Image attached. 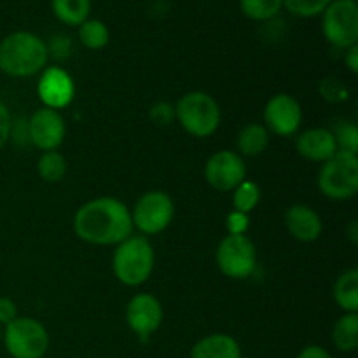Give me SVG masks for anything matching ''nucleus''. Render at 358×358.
<instances>
[{
    "label": "nucleus",
    "instance_id": "obj_21",
    "mask_svg": "<svg viewBox=\"0 0 358 358\" xmlns=\"http://www.w3.org/2000/svg\"><path fill=\"white\" fill-rule=\"evenodd\" d=\"M55 16L69 27H79L90 17L91 0H51Z\"/></svg>",
    "mask_w": 358,
    "mask_h": 358
},
{
    "label": "nucleus",
    "instance_id": "obj_13",
    "mask_svg": "<svg viewBox=\"0 0 358 358\" xmlns=\"http://www.w3.org/2000/svg\"><path fill=\"white\" fill-rule=\"evenodd\" d=\"M66 135L65 119L58 110L42 107L30 115L28 121V138L37 149L49 152L63 143Z\"/></svg>",
    "mask_w": 358,
    "mask_h": 358
},
{
    "label": "nucleus",
    "instance_id": "obj_4",
    "mask_svg": "<svg viewBox=\"0 0 358 358\" xmlns=\"http://www.w3.org/2000/svg\"><path fill=\"white\" fill-rule=\"evenodd\" d=\"M175 117L189 135L206 138L219 129L222 115L212 94L205 91H189L175 105Z\"/></svg>",
    "mask_w": 358,
    "mask_h": 358
},
{
    "label": "nucleus",
    "instance_id": "obj_30",
    "mask_svg": "<svg viewBox=\"0 0 358 358\" xmlns=\"http://www.w3.org/2000/svg\"><path fill=\"white\" fill-rule=\"evenodd\" d=\"M248 226H250V219L247 213H241L233 210L226 219L227 234H247Z\"/></svg>",
    "mask_w": 358,
    "mask_h": 358
},
{
    "label": "nucleus",
    "instance_id": "obj_22",
    "mask_svg": "<svg viewBox=\"0 0 358 358\" xmlns=\"http://www.w3.org/2000/svg\"><path fill=\"white\" fill-rule=\"evenodd\" d=\"M79 41L84 48L91 49V51H98V49H103L108 44L110 31H108L107 24L103 21L87 17L84 23L79 24Z\"/></svg>",
    "mask_w": 358,
    "mask_h": 358
},
{
    "label": "nucleus",
    "instance_id": "obj_29",
    "mask_svg": "<svg viewBox=\"0 0 358 358\" xmlns=\"http://www.w3.org/2000/svg\"><path fill=\"white\" fill-rule=\"evenodd\" d=\"M149 119L154 122L156 126H170L171 122L175 121V105L168 103V101H157L150 107L149 110Z\"/></svg>",
    "mask_w": 358,
    "mask_h": 358
},
{
    "label": "nucleus",
    "instance_id": "obj_27",
    "mask_svg": "<svg viewBox=\"0 0 358 358\" xmlns=\"http://www.w3.org/2000/svg\"><path fill=\"white\" fill-rule=\"evenodd\" d=\"M336 143H338V150H345V152H358V129L357 124L352 121H343L339 126H336L334 131Z\"/></svg>",
    "mask_w": 358,
    "mask_h": 358
},
{
    "label": "nucleus",
    "instance_id": "obj_25",
    "mask_svg": "<svg viewBox=\"0 0 358 358\" xmlns=\"http://www.w3.org/2000/svg\"><path fill=\"white\" fill-rule=\"evenodd\" d=\"M282 7V0H240L241 13L254 21L273 20Z\"/></svg>",
    "mask_w": 358,
    "mask_h": 358
},
{
    "label": "nucleus",
    "instance_id": "obj_31",
    "mask_svg": "<svg viewBox=\"0 0 358 358\" xmlns=\"http://www.w3.org/2000/svg\"><path fill=\"white\" fill-rule=\"evenodd\" d=\"M20 317L17 315V306L13 299L9 297H0V325L6 327L7 324H10L13 320Z\"/></svg>",
    "mask_w": 358,
    "mask_h": 358
},
{
    "label": "nucleus",
    "instance_id": "obj_33",
    "mask_svg": "<svg viewBox=\"0 0 358 358\" xmlns=\"http://www.w3.org/2000/svg\"><path fill=\"white\" fill-rule=\"evenodd\" d=\"M297 358H332V355L324 348V346L310 345L299 353V357Z\"/></svg>",
    "mask_w": 358,
    "mask_h": 358
},
{
    "label": "nucleus",
    "instance_id": "obj_5",
    "mask_svg": "<svg viewBox=\"0 0 358 358\" xmlns=\"http://www.w3.org/2000/svg\"><path fill=\"white\" fill-rule=\"evenodd\" d=\"M322 194L334 201H346L358 192V156L338 150L331 159L322 163L317 177Z\"/></svg>",
    "mask_w": 358,
    "mask_h": 358
},
{
    "label": "nucleus",
    "instance_id": "obj_10",
    "mask_svg": "<svg viewBox=\"0 0 358 358\" xmlns=\"http://www.w3.org/2000/svg\"><path fill=\"white\" fill-rule=\"evenodd\" d=\"M247 178L245 159L233 150L212 154L205 164V180L219 192H233Z\"/></svg>",
    "mask_w": 358,
    "mask_h": 358
},
{
    "label": "nucleus",
    "instance_id": "obj_2",
    "mask_svg": "<svg viewBox=\"0 0 358 358\" xmlns=\"http://www.w3.org/2000/svg\"><path fill=\"white\" fill-rule=\"evenodd\" d=\"M49 48L31 31H13L0 42V72L10 77H31L45 69Z\"/></svg>",
    "mask_w": 358,
    "mask_h": 358
},
{
    "label": "nucleus",
    "instance_id": "obj_20",
    "mask_svg": "<svg viewBox=\"0 0 358 358\" xmlns=\"http://www.w3.org/2000/svg\"><path fill=\"white\" fill-rule=\"evenodd\" d=\"M332 343L339 352H355L358 348V313H345L336 320Z\"/></svg>",
    "mask_w": 358,
    "mask_h": 358
},
{
    "label": "nucleus",
    "instance_id": "obj_18",
    "mask_svg": "<svg viewBox=\"0 0 358 358\" xmlns=\"http://www.w3.org/2000/svg\"><path fill=\"white\" fill-rule=\"evenodd\" d=\"M269 145V131L266 129L264 124L259 122H250V124L243 126L241 131L238 133L236 147L238 154L241 157H255L261 156Z\"/></svg>",
    "mask_w": 358,
    "mask_h": 358
},
{
    "label": "nucleus",
    "instance_id": "obj_36",
    "mask_svg": "<svg viewBox=\"0 0 358 358\" xmlns=\"http://www.w3.org/2000/svg\"><path fill=\"white\" fill-rule=\"evenodd\" d=\"M2 332H3V329H2V325H0V341H2Z\"/></svg>",
    "mask_w": 358,
    "mask_h": 358
},
{
    "label": "nucleus",
    "instance_id": "obj_3",
    "mask_svg": "<svg viewBox=\"0 0 358 358\" xmlns=\"http://www.w3.org/2000/svg\"><path fill=\"white\" fill-rule=\"evenodd\" d=\"M156 264V255L145 236H129L115 245L112 255V271L119 283L126 287H140L150 278Z\"/></svg>",
    "mask_w": 358,
    "mask_h": 358
},
{
    "label": "nucleus",
    "instance_id": "obj_17",
    "mask_svg": "<svg viewBox=\"0 0 358 358\" xmlns=\"http://www.w3.org/2000/svg\"><path fill=\"white\" fill-rule=\"evenodd\" d=\"M191 358H241V348L229 334H210L191 350Z\"/></svg>",
    "mask_w": 358,
    "mask_h": 358
},
{
    "label": "nucleus",
    "instance_id": "obj_35",
    "mask_svg": "<svg viewBox=\"0 0 358 358\" xmlns=\"http://www.w3.org/2000/svg\"><path fill=\"white\" fill-rule=\"evenodd\" d=\"M346 234H348V238L352 240V243H358V226L355 220L346 227Z\"/></svg>",
    "mask_w": 358,
    "mask_h": 358
},
{
    "label": "nucleus",
    "instance_id": "obj_32",
    "mask_svg": "<svg viewBox=\"0 0 358 358\" xmlns=\"http://www.w3.org/2000/svg\"><path fill=\"white\" fill-rule=\"evenodd\" d=\"M10 126H13V122H10L9 108L0 101V150L6 147L7 140H9Z\"/></svg>",
    "mask_w": 358,
    "mask_h": 358
},
{
    "label": "nucleus",
    "instance_id": "obj_1",
    "mask_svg": "<svg viewBox=\"0 0 358 358\" xmlns=\"http://www.w3.org/2000/svg\"><path fill=\"white\" fill-rule=\"evenodd\" d=\"M73 233L84 243L108 247L133 234L131 210L117 198L101 196L84 203L73 213Z\"/></svg>",
    "mask_w": 358,
    "mask_h": 358
},
{
    "label": "nucleus",
    "instance_id": "obj_11",
    "mask_svg": "<svg viewBox=\"0 0 358 358\" xmlns=\"http://www.w3.org/2000/svg\"><path fill=\"white\" fill-rule=\"evenodd\" d=\"M163 317V306L152 294H136L126 306V324L142 343L149 341L150 336L159 331Z\"/></svg>",
    "mask_w": 358,
    "mask_h": 358
},
{
    "label": "nucleus",
    "instance_id": "obj_24",
    "mask_svg": "<svg viewBox=\"0 0 358 358\" xmlns=\"http://www.w3.org/2000/svg\"><path fill=\"white\" fill-rule=\"evenodd\" d=\"M259 201H261V187L255 182L247 180V178L233 191V206L236 212L248 215L257 208Z\"/></svg>",
    "mask_w": 358,
    "mask_h": 358
},
{
    "label": "nucleus",
    "instance_id": "obj_26",
    "mask_svg": "<svg viewBox=\"0 0 358 358\" xmlns=\"http://www.w3.org/2000/svg\"><path fill=\"white\" fill-rule=\"evenodd\" d=\"M283 7L294 16L313 17L324 13L332 0H282Z\"/></svg>",
    "mask_w": 358,
    "mask_h": 358
},
{
    "label": "nucleus",
    "instance_id": "obj_19",
    "mask_svg": "<svg viewBox=\"0 0 358 358\" xmlns=\"http://www.w3.org/2000/svg\"><path fill=\"white\" fill-rule=\"evenodd\" d=\"M334 301L345 313H358V269L339 275L334 283Z\"/></svg>",
    "mask_w": 358,
    "mask_h": 358
},
{
    "label": "nucleus",
    "instance_id": "obj_28",
    "mask_svg": "<svg viewBox=\"0 0 358 358\" xmlns=\"http://www.w3.org/2000/svg\"><path fill=\"white\" fill-rule=\"evenodd\" d=\"M320 94L329 103H341V101L348 100L350 90L338 77H327V79L322 80Z\"/></svg>",
    "mask_w": 358,
    "mask_h": 358
},
{
    "label": "nucleus",
    "instance_id": "obj_14",
    "mask_svg": "<svg viewBox=\"0 0 358 358\" xmlns=\"http://www.w3.org/2000/svg\"><path fill=\"white\" fill-rule=\"evenodd\" d=\"M37 94L44 107L63 110L76 96V84L70 73L62 66H45L37 83Z\"/></svg>",
    "mask_w": 358,
    "mask_h": 358
},
{
    "label": "nucleus",
    "instance_id": "obj_23",
    "mask_svg": "<svg viewBox=\"0 0 358 358\" xmlns=\"http://www.w3.org/2000/svg\"><path fill=\"white\" fill-rule=\"evenodd\" d=\"M38 177L48 184H56L66 175V159L58 150H49L38 157Z\"/></svg>",
    "mask_w": 358,
    "mask_h": 358
},
{
    "label": "nucleus",
    "instance_id": "obj_9",
    "mask_svg": "<svg viewBox=\"0 0 358 358\" xmlns=\"http://www.w3.org/2000/svg\"><path fill=\"white\" fill-rule=\"evenodd\" d=\"M175 217V205L170 194L163 191H149L140 196L131 210L133 227L142 234L152 236V234L163 233L168 229Z\"/></svg>",
    "mask_w": 358,
    "mask_h": 358
},
{
    "label": "nucleus",
    "instance_id": "obj_34",
    "mask_svg": "<svg viewBox=\"0 0 358 358\" xmlns=\"http://www.w3.org/2000/svg\"><path fill=\"white\" fill-rule=\"evenodd\" d=\"M345 65L348 66L350 72L358 73V44L352 45V48L345 49Z\"/></svg>",
    "mask_w": 358,
    "mask_h": 358
},
{
    "label": "nucleus",
    "instance_id": "obj_7",
    "mask_svg": "<svg viewBox=\"0 0 358 358\" xmlns=\"http://www.w3.org/2000/svg\"><path fill=\"white\" fill-rule=\"evenodd\" d=\"M217 266L231 280H247L257 266V250L247 234H227L217 247Z\"/></svg>",
    "mask_w": 358,
    "mask_h": 358
},
{
    "label": "nucleus",
    "instance_id": "obj_15",
    "mask_svg": "<svg viewBox=\"0 0 358 358\" xmlns=\"http://www.w3.org/2000/svg\"><path fill=\"white\" fill-rule=\"evenodd\" d=\"M285 227L294 240L301 243H313L324 231L322 217L308 205H292L285 213Z\"/></svg>",
    "mask_w": 358,
    "mask_h": 358
},
{
    "label": "nucleus",
    "instance_id": "obj_12",
    "mask_svg": "<svg viewBox=\"0 0 358 358\" xmlns=\"http://www.w3.org/2000/svg\"><path fill=\"white\" fill-rule=\"evenodd\" d=\"M303 124L301 103L287 93H278L268 100L264 107V126L276 136H292Z\"/></svg>",
    "mask_w": 358,
    "mask_h": 358
},
{
    "label": "nucleus",
    "instance_id": "obj_16",
    "mask_svg": "<svg viewBox=\"0 0 358 358\" xmlns=\"http://www.w3.org/2000/svg\"><path fill=\"white\" fill-rule=\"evenodd\" d=\"M296 150L304 159L313 163H325L338 152L334 133L327 128H310L296 140Z\"/></svg>",
    "mask_w": 358,
    "mask_h": 358
},
{
    "label": "nucleus",
    "instance_id": "obj_6",
    "mask_svg": "<svg viewBox=\"0 0 358 358\" xmlns=\"http://www.w3.org/2000/svg\"><path fill=\"white\" fill-rule=\"evenodd\" d=\"M2 341L13 358H44L49 350V332L31 317H17L3 327Z\"/></svg>",
    "mask_w": 358,
    "mask_h": 358
},
{
    "label": "nucleus",
    "instance_id": "obj_8",
    "mask_svg": "<svg viewBox=\"0 0 358 358\" xmlns=\"http://www.w3.org/2000/svg\"><path fill=\"white\" fill-rule=\"evenodd\" d=\"M325 41L339 49L358 44V6L355 0H332L322 13Z\"/></svg>",
    "mask_w": 358,
    "mask_h": 358
}]
</instances>
